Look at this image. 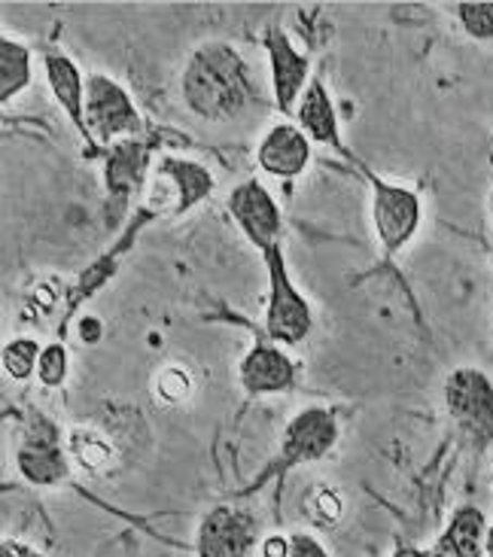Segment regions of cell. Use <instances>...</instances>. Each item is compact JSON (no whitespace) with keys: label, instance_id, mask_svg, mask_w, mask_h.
<instances>
[{"label":"cell","instance_id":"ffe728a7","mask_svg":"<svg viewBox=\"0 0 493 557\" xmlns=\"http://www.w3.org/2000/svg\"><path fill=\"white\" fill-rule=\"evenodd\" d=\"M195 393H198V377H195V372L186 362H168L152 377V396H156L159 406H189Z\"/></svg>","mask_w":493,"mask_h":557},{"label":"cell","instance_id":"d6986e66","mask_svg":"<svg viewBox=\"0 0 493 557\" xmlns=\"http://www.w3.org/2000/svg\"><path fill=\"white\" fill-rule=\"evenodd\" d=\"M144 168H147V156L137 147V140H122L113 147V156L107 162V189L128 196L144 181Z\"/></svg>","mask_w":493,"mask_h":557},{"label":"cell","instance_id":"30bf717a","mask_svg":"<svg viewBox=\"0 0 493 557\" xmlns=\"http://www.w3.org/2000/svg\"><path fill=\"white\" fill-rule=\"evenodd\" d=\"M259 545V521L238 506H213L195 530V557H250Z\"/></svg>","mask_w":493,"mask_h":557},{"label":"cell","instance_id":"6da1fadb","mask_svg":"<svg viewBox=\"0 0 493 557\" xmlns=\"http://www.w3.org/2000/svg\"><path fill=\"white\" fill-rule=\"evenodd\" d=\"M259 95L254 67L238 46L208 40L195 46L180 74V98L186 110L205 122L241 120Z\"/></svg>","mask_w":493,"mask_h":557},{"label":"cell","instance_id":"8992f818","mask_svg":"<svg viewBox=\"0 0 493 557\" xmlns=\"http://www.w3.org/2000/svg\"><path fill=\"white\" fill-rule=\"evenodd\" d=\"M86 125H89L91 144H122L135 140L144 128L140 110L132 101L128 89L116 83L113 76L101 71H89L86 79Z\"/></svg>","mask_w":493,"mask_h":557},{"label":"cell","instance_id":"3957f363","mask_svg":"<svg viewBox=\"0 0 493 557\" xmlns=\"http://www.w3.org/2000/svg\"><path fill=\"white\" fill-rule=\"evenodd\" d=\"M269 272V299H266V338L281 347H299L315 332V308L293 284L286 269L284 244L259 253Z\"/></svg>","mask_w":493,"mask_h":557},{"label":"cell","instance_id":"ba28073f","mask_svg":"<svg viewBox=\"0 0 493 557\" xmlns=\"http://www.w3.org/2000/svg\"><path fill=\"white\" fill-rule=\"evenodd\" d=\"M229 213L241 228V235L250 242L254 250L266 253L271 247L284 244V211L278 205V198L271 196V189L259 177H247L241 181L232 193H229Z\"/></svg>","mask_w":493,"mask_h":557},{"label":"cell","instance_id":"cb8c5ba5","mask_svg":"<svg viewBox=\"0 0 493 557\" xmlns=\"http://www.w3.org/2000/svg\"><path fill=\"white\" fill-rule=\"evenodd\" d=\"M67 375H71V354H67V347L61 345V342L46 345L44 354H40V366H37V381L44 387H49V391H56V387H64Z\"/></svg>","mask_w":493,"mask_h":557},{"label":"cell","instance_id":"277c9868","mask_svg":"<svg viewBox=\"0 0 493 557\" xmlns=\"http://www.w3.org/2000/svg\"><path fill=\"white\" fill-rule=\"evenodd\" d=\"M335 445H338V418H335V411L326 406L301 408L286 421L278 457L256 479L254 487H262L266 479H284L286 472H293V469L323 460L326 454L335 451Z\"/></svg>","mask_w":493,"mask_h":557},{"label":"cell","instance_id":"f1b7e54d","mask_svg":"<svg viewBox=\"0 0 493 557\" xmlns=\"http://www.w3.org/2000/svg\"><path fill=\"white\" fill-rule=\"evenodd\" d=\"M484 557H493V524L488 528V536H484Z\"/></svg>","mask_w":493,"mask_h":557},{"label":"cell","instance_id":"4dcf8cb0","mask_svg":"<svg viewBox=\"0 0 493 557\" xmlns=\"http://www.w3.org/2000/svg\"><path fill=\"white\" fill-rule=\"evenodd\" d=\"M491 265H493V257H491Z\"/></svg>","mask_w":493,"mask_h":557},{"label":"cell","instance_id":"484cf974","mask_svg":"<svg viewBox=\"0 0 493 557\" xmlns=\"http://www.w3.org/2000/svg\"><path fill=\"white\" fill-rule=\"evenodd\" d=\"M3 557H44V555H37L34 548H28V545H22V543H3Z\"/></svg>","mask_w":493,"mask_h":557},{"label":"cell","instance_id":"83f0119b","mask_svg":"<svg viewBox=\"0 0 493 557\" xmlns=\"http://www.w3.org/2000/svg\"><path fill=\"white\" fill-rule=\"evenodd\" d=\"M390 557H427L423 552H418V548H411V545H405V548H399V552H393Z\"/></svg>","mask_w":493,"mask_h":557},{"label":"cell","instance_id":"f546056e","mask_svg":"<svg viewBox=\"0 0 493 557\" xmlns=\"http://www.w3.org/2000/svg\"><path fill=\"white\" fill-rule=\"evenodd\" d=\"M488 211H491V216H493V193H491V198H488Z\"/></svg>","mask_w":493,"mask_h":557},{"label":"cell","instance_id":"8fae6325","mask_svg":"<svg viewBox=\"0 0 493 557\" xmlns=\"http://www.w3.org/2000/svg\"><path fill=\"white\" fill-rule=\"evenodd\" d=\"M262 46H266V55H269L274 104H278V110L284 116H289V113H296L308 83L315 79L311 59L305 52H299V46L289 40V34L281 25H271L266 30Z\"/></svg>","mask_w":493,"mask_h":557},{"label":"cell","instance_id":"4316f807","mask_svg":"<svg viewBox=\"0 0 493 557\" xmlns=\"http://www.w3.org/2000/svg\"><path fill=\"white\" fill-rule=\"evenodd\" d=\"M427 557H460V555H457V552H454V548H451V545L445 543L442 536H439V540H435L433 548L427 552Z\"/></svg>","mask_w":493,"mask_h":557},{"label":"cell","instance_id":"603a6c76","mask_svg":"<svg viewBox=\"0 0 493 557\" xmlns=\"http://www.w3.org/2000/svg\"><path fill=\"white\" fill-rule=\"evenodd\" d=\"M262 557H329L315 533L296 530L289 536H269L262 543Z\"/></svg>","mask_w":493,"mask_h":557},{"label":"cell","instance_id":"7402d4cb","mask_svg":"<svg viewBox=\"0 0 493 557\" xmlns=\"http://www.w3.org/2000/svg\"><path fill=\"white\" fill-rule=\"evenodd\" d=\"M451 13L472 44H493V0H466L454 3Z\"/></svg>","mask_w":493,"mask_h":557},{"label":"cell","instance_id":"d4e9b609","mask_svg":"<svg viewBox=\"0 0 493 557\" xmlns=\"http://www.w3.org/2000/svg\"><path fill=\"white\" fill-rule=\"evenodd\" d=\"M308 512H311V518L320 528H335L344 515L342 494L332 491V487H317L315 494L308 497Z\"/></svg>","mask_w":493,"mask_h":557},{"label":"cell","instance_id":"7c38bea8","mask_svg":"<svg viewBox=\"0 0 493 557\" xmlns=\"http://www.w3.org/2000/svg\"><path fill=\"white\" fill-rule=\"evenodd\" d=\"M238 384L247 396H281L296 391L299 384V362L286 354V347L274 345L271 338H259L238 362Z\"/></svg>","mask_w":493,"mask_h":557},{"label":"cell","instance_id":"52a82bcc","mask_svg":"<svg viewBox=\"0 0 493 557\" xmlns=\"http://www.w3.org/2000/svg\"><path fill=\"white\" fill-rule=\"evenodd\" d=\"M213 174L201 162L180 159V156H162L152 168L150 181V208L162 216H183L198 208L213 193Z\"/></svg>","mask_w":493,"mask_h":557},{"label":"cell","instance_id":"ac0fdd59","mask_svg":"<svg viewBox=\"0 0 493 557\" xmlns=\"http://www.w3.org/2000/svg\"><path fill=\"white\" fill-rule=\"evenodd\" d=\"M488 518L476 506H460L451 515L448 528L442 540L460 557H484V536H488Z\"/></svg>","mask_w":493,"mask_h":557},{"label":"cell","instance_id":"9a60e30c","mask_svg":"<svg viewBox=\"0 0 493 557\" xmlns=\"http://www.w3.org/2000/svg\"><path fill=\"white\" fill-rule=\"evenodd\" d=\"M296 125L311 137V144H323V147H335L338 152H347L342 144L335 101H332V95H329L326 83H323L320 74H315V79L308 83V89L301 95L299 107H296Z\"/></svg>","mask_w":493,"mask_h":557},{"label":"cell","instance_id":"2e32d148","mask_svg":"<svg viewBox=\"0 0 493 557\" xmlns=\"http://www.w3.org/2000/svg\"><path fill=\"white\" fill-rule=\"evenodd\" d=\"M34 71H30V49L10 34L0 37V104H10L15 95L28 89Z\"/></svg>","mask_w":493,"mask_h":557},{"label":"cell","instance_id":"9c48e42d","mask_svg":"<svg viewBox=\"0 0 493 557\" xmlns=\"http://www.w3.org/2000/svg\"><path fill=\"white\" fill-rule=\"evenodd\" d=\"M71 463L67 436L44 418L30 423L15 448V469L34 487H59L71 475Z\"/></svg>","mask_w":493,"mask_h":557},{"label":"cell","instance_id":"4fadbf2b","mask_svg":"<svg viewBox=\"0 0 493 557\" xmlns=\"http://www.w3.org/2000/svg\"><path fill=\"white\" fill-rule=\"evenodd\" d=\"M315 159V144L296 122H274L256 147V165L269 177L296 181Z\"/></svg>","mask_w":493,"mask_h":557},{"label":"cell","instance_id":"44dd1931","mask_svg":"<svg viewBox=\"0 0 493 557\" xmlns=\"http://www.w3.org/2000/svg\"><path fill=\"white\" fill-rule=\"evenodd\" d=\"M40 354H44V347H40L37 338H30V335H15V338H10V342L3 345V350H0L3 372H7V377H13V381H28V377L37 375Z\"/></svg>","mask_w":493,"mask_h":557},{"label":"cell","instance_id":"7a4b0ae2","mask_svg":"<svg viewBox=\"0 0 493 557\" xmlns=\"http://www.w3.org/2000/svg\"><path fill=\"white\" fill-rule=\"evenodd\" d=\"M445 408L451 423L476 454L493 448V377L479 366H457L445 377Z\"/></svg>","mask_w":493,"mask_h":557},{"label":"cell","instance_id":"5bb4252c","mask_svg":"<svg viewBox=\"0 0 493 557\" xmlns=\"http://www.w3.org/2000/svg\"><path fill=\"white\" fill-rule=\"evenodd\" d=\"M44 71L46 83H49L56 101H59V107L64 110V116L71 120V125L79 132V137H83L86 144H91L89 125H86V79H89V76L76 67V61L71 59V55L56 52V49L44 52Z\"/></svg>","mask_w":493,"mask_h":557},{"label":"cell","instance_id":"5b68a950","mask_svg":"<svg viewBox=\"0 0 493 557\" xmlns=\"http://www.w3.org/2000/svg\"><path fill=\"white\" fill-rule=\"evenodd\" d=\"M366 177L372 186L374 238H378L381 253L393 259L415 242L420 220H423V201L415 189H408L403 183L384 181L372 171H366Z\"/></svg>","mask_w":493,"mask_h":557},{"label":"cell","instance_id":"e0dca14e","mask_svg":"<svg viewBox=\"0 0 493 557\" xmlns=\"http://www.w3.org/2000/svg\"><path fill=\"white\" fill-rule=\"evenodd\" d=\"M67 454L76 467L86 469L91 475H101L113 467L116 460V448L101 430H89V426H74L67 433Z\"/></svg>","mask_w":493,"mask_h":557}]
</instances>
